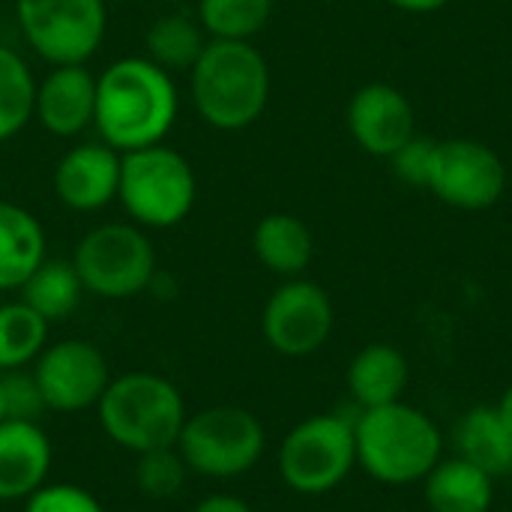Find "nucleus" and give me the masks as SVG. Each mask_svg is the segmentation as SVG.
<instances>
[{
	"label": "nucleus",
	"instance_id": "nucleus-1",
	"mask_svg": "<svg viewBox=\"0 0 512 512\" xmlns=\"http://www.w3.org/2000/svg\"><path fill=\"white\" fill-rule=\"evenodd\" d=\"M177 117V81L150 57L126 54L96 72L93 132L120 156L168 141Z\"/></svg>",
	"mask_w": 512,
	"mask_h": 512
},
{
	"label": "nucleus",
	"instance_id": "nucleus-2",
	"mask_svg": "<svg viewBox=\"0 0 512 512\" xmlns=\"http://www.w3.org/2000/svg\"><path fill=\"white\" fill-rule=\"evenodd\" d=\"M270 63L255 42L207 39L189 69L195 114L216 132H243L261 120L270 102Z\"/></svg>",
	"mask_w": 512,
	"mask_h": 512
},
{
	"label": "nucleus",
	"instance_id": "nucleus-3",
	"mask_svg": "<svg viewBox=\"0 0 512 512\" xmlns=\"http://www.w3.org/2000/svg\"><path fill=\"white\" fill-rule=\"evenodd\" d=\"M354 444L357 465L384 486H414L444 459L438 423L402 399L360 411L354 417Z\"/></svg>",
	"mask_w": 512,
	"mask_h": 512
},
{
	"label": "nucleus",
	"instance_id": "nucleus-4",
	"mask_svg": "<svg viewBox=\"0 0 512 512\" xmlns=\"http://www.w3.org/2000/svg\"><path fill=\"white\" fill-rule=\"evenodd\" d=\"M96 411L102 432L135 456L174 447L189 417L183 393L156 372H126L111 378Z\"/></svg>",
	"mask_w": 512,
	"mask_h": 512
},
{
	"label": "nucleus",
	"instance_id": "nucleus-5",
	"mask_svg": "<svg viewBox=\"0 0 512 512\" xmlns=\"http://www.w3.org/2000/svg\"><path fill=\"white\" fill-rule=\"evenodd\" d=\"M117 204L144 231L183 225L198 204V174L171 144H153L120 156Z\"/></svg>",
	"mask_w": 512,
	"mask_h": 512
},
{
	"label": "nucleus",
	"instance_id": "nucleus-6",
	"mask_svg": "<svg viewBox=\"0 0 512 512\" xmlns=\"http://www.w3.org/2000/svg\"><path fill=\"white\" fill-rule=\"evenodd\" d=\"M72 267L87 294L129 300L153 288L156 246L135 222H102L90 228L72 252Z\"/></svg>",
	"mask_w": 512,
	"mask_h": 512
},
{
	"label": "nucleus",
	"instance_id": "nucleus-7",
	"mask_svg": "<svg viewBox=\"0 0 512 512\" xmlns=\"http://www.w3.org/2000/svg\"><path fill=\"white\" fill-rule=\"evenodd\" d=\"M174 447L192 474L234 480L261 462L267 450V432L252 411L216 405L186 417Z\"/></svg>",
	"mask_w": 512,
	"mask_h": 512
},
{
	"label": "nucleus",
	"instance_id": "nucleus-8",
	"mask_svg": "<svg viewBox=\"0 0 512 512\" xmlns=\"http://www.w3.org/2000/svg\"><path fill=\"white\" fill-rule=\"evenodd\" d=\"M282 483L306 498L339 489L357 465L354 420L342 414H312L300 420L279 444Z\"/></svg>",
	"mask_w": 512,
	"mask_h": 512
},
{
	"label": "nucleus",
	"instance_id": "nucleus-9",
	"mask_svg": "<svg viewBox=\"0 0 512 512\" xmlns=\"http://www.w3.org/2000/svg\"><path fill=\"white\" fill-rule=\"evenodd\" d=\"M24 45L45 66L90 63L108 36L105 0H15Z\"/></svg>",
	"mask_w": 512,
	"mask_h": 512
},
{
	"label": "nucleus",
	"instance_id": "nucleus-10",
	"mask_svg": "<svg viewBox=\"0 0 512 512\" xmlns=\"http://www.w3.org/2000/svg\"><path fill=\"white\" fill-rule=\"evenodd\" d=\"M336 312L330 294L309 279H285L264 303L261 333L267 345L291 360L312 357L333 333Z\"/></svg>",
	"mask_w": 512,
	"mask_h": 512
},
{
	"label": "nucleus",
	"instance_id": "nucleus-11",
	"mask_svg": "<svg viewBox=\"0 0 512 512\" xmlns=\"http://www.w3.org/2000/svg\"><path fill=\"white\" fill-rule=\"evenodd\" d=\"M438 201L456 210H489L507 189L501 156L474 138H447L435 147V162L426 186Z\"/></svg>",
	"mask_w": 512,
	"mask_h": 512
},
{
	"label": "nucleus",
	"instance_id": "nucleus-12",
	"mask_svg": "<svg viewBox=\"0 0 512 512\" xmlns=\"http://www.w3.org/2000/svg\"><path fill=\"white\" fill-rule=\"evenodd\" d=\"M30 372L39 384L45 408L57 414L96 408L105 387L111 384L105 354L87 339H60L45 345Z\"/></svg>",
	"mask_w": 512,
	"mask_h": 512
},
{
	"label": "nucleus",
	"instance_id": "nucleus-13",
	"mask_svg": "<svg viewBox=\"0 0 512 512\" xmlns=\"http://www.w3.org/2000/svg\"><path fill=\"white\" fill-rule=\"evenodd\" d=\"M54 198L72 213H99L117 201L120 153L105 141H75L63 150L51 171Z\"/></svg>",
	"mask_w": 512,
	"mask_h": 512
},
{
	"label": "nucleus",
	"instance_id": "nucleus-14",
	"mask_svg": "<svg viewBox=\"0 0 512 512\" xmlns=\"http://www.w3.org/2000/svg\"><path fill=\"white\" fill-rule=\"evenodd\" d=\"M96 117V72L87 63L75 66H48L36 78L33 96V123L60 141H75L93 129Z\"/></svg>",
	"mask_w": 512,
	"mask_h": 512
},
{
	"label": "nucleus",
	"instance_id": "nucleus-15",
	"mask_svg": "<svg viewBox=\"0 0 512 512\" xmlns=\"http://www.w3.org/2000/svg\"><path fill=\"white\" fill-rule=\"evenodd\" d=\"M345 120L357 147L378 159H390L408 138L417 135L414 105L399 87L384 81L363 84L351 96Z\"/></svg>",
	"mask_w": 512,
	"mask_h": 512
},
{
	"label": "nucleus",
	"instance_id": "nucleus-16",
	"mask_svg": "<svg viewBox=\"0 0 512 512\" xmlns=\"http://www.w3.org/2000/svg\"><path fill=\"white\" fill-rule=\"evenodd\" d=\"M51 438L33 420L0 423V501H27L48 483Z\"/></svg>",
	"mask_w": 512,
	"mask_h": 512
},
{
	"label": "nucleus",
	"instance_id": "nucleus-17",
	"mask_svg": "<svg viewBox=\"0 0 512 512\" xmlns=\"http://www.w3.org/2000/svg\"><path fill=\"white\" fill-rule=\"evenodd\" d=\"M48 258V234L39 216L15 201H0V294L21 291Z\"/></svg>",
	"mask_w": 512,
	"mask_h": 512
},
{
	"label": "nucleus",
	"instance_id": "nucleus-18",
	"mask_svg": "<svg viewBox=\"0 0 512 512\" xmlns=\"http://www.w3.org/2000/svg\"><path fill=\"white\" fill-rule=\"evenodd\" d=\"M345 384L360 411L399 402L408 387V360L399 348L372 342L354 354Z\"/></svg>",
	"mask_w": 512,
	"mask_h": 512
},
{
	"label": "nucleus",
	"instance_id": "nucleus-19",
	"mask_svg": "<svg viewBox=\"0 0 512 512\" xmlns=\"http://www.w3.org/2000/svg\"><path fill=\"white\" fill-rule=\"evenodd\" d=\"M252 252L258 264L282 279H297L315 255L309 225L294 213H267L252 231Z\"/></svg>",
	"mask_w": 512,
	"mask_h": 512
},
{
	"label": "nucleus",
	"instance_id": "nucleus-20",
	"mask_svg": "<svg viewBox=\"0 0 512 512\" xmlns=\"http://www.w3.org/2000/svg\"><path fill=\"white\" fill-rule=\"evenodd\" d=\"M423 483L432 512H489L495 504V477L462 456L441 459Z\"/></svg>",
	"mask_w": 512,
	"mask_h": 512
},
{
	"label": "nucleus",
	"instance_id": "nucleus-21",
	"mask_svg": "<svg viewBox=\"0 0 512 512\" xmlns=\"http://www.w3.org/2000/svg\"><path fill=\"white\" fill-rule=\"evenodd\" d=\"M453 441H456V453L471 465L483 468L489 477L498 480L512 474V432L504 426L495 408L480 405L462 414Z\"/></svg>",
	"mask_w": 512,
	"mask_h": 512
},
{
	"label": "nucleus",
	"instance_id": "nucleus-22",
	"mask_svg": "<svg viewBox=\"0 0 512 512\" xmlns=\"http://www.w3.org/2000/svg\"><path fill=\"white\" fill-rule=\"evenodd\" d=\"M207 45V33L195 15L186 12H165L156 15L144 33V57L168 69L171 75L189 72Z\"/></svg>",
	"mask_w": 512,
	"mask_h": 512
},
{
	"label": "nucleus",
	"instance_id": "nucleus-23",
	"mask_svg": "<svg viewBox=\"0 0 512 512\" xmlns=\"http://www.w3.org/2000/svg\"><path fill=\"white\" fill-rule=\"evenodd\" d=\"M21 300L36 312L42 315L48 324L54 321H63L69 318L78 306H81V297L87 294L72 261H63V258H45L33 276L21 285Z\"/></svg>",
	"mask_w": 512,
	"mask_h": 512
},
{
	"label": "nucleus",
	"instance_id": "nucleus-24",
	"mask_svg": "<svg viewBox=\"0 0 512 512\" xmlns=\"http://www.w3.org/2000/svg\"><path fill=\"white\" fill-rule=\"evenodd\" d=\"M36 75L27 57L0 42V144L18 138L33 123Z\"/></svg>",
	"mask_w": 512,
	"mask_h": 512
},
{
	"label": "nucleus",
	"instance_id": "nucleus-25",
	"mask_svg": "<svg viewBox=\"0 0 512 512\" xmlns=\"http://www.w3.org/2000/svg\"><path fill=\"white\" fill-rule=\"evenodd\" d=\"M48 327L24 300L0 303V372L33 366L48 345Z\"/></svg>",
	"mask_w": 512,
	"mask_h": 512
},
{
	"label": "nucleus",
	"instance_id": "nucleus-26",
	"mask_svg": "<svg viewBox=\"0 0 512 512\" xmlns=\"http://www.w3.org/2000/svg\"><path fill=\"white\" fill-rule=\"evenodd\" d=\"M276 0H198L195 18L207 39H237L252 42L273 15Z\"/></svg>",
	"mask_w": 512,
	"mask_h": 512
},
{
	"label": "nucleus",
	"instance_id": "nucleus-27",
	"mask_svg": "<svg viewBox=\"0 0 512 512\" xmlns=\"http://www.w3.org/2000/svg\"><path fill=\"white\" fill-rule=\"evenodd\" d=\"M189 474L192 471L183 462V456L177 453V447L141 453L135 462V486L144 498H153V501L177 498L183 492Z\"/></svg>",
	"mask_w": 512,
	"mask_h": 512
},
{
	"label": "nucleus",
	"instance_id": "nucleus-28",
	"mask_svg": "<svg viewBox=\"0 0 512 512\" xmlns=\"http://www.w3.org/2000/svg\"><path fill=\"white\" fill-rule=\"evenodd\" d=\"M0 384H3V399H6V420H33V423H39V417L48 408H45V399L39 393V384H36L33 372H24V369L0 372Z\"/></svg>",
	"mask_w": 512,
	"mask_h": 512
},
{
	"label": "nucleus",
	"instance_id": "nucleus-29",
	"mask_svg": "<svg viewBox=\"0 0 512 512\" xmlns=\"http://www.w3.org/2000/svg\"><path fill=\"white\" fill-rule=\"evenodd\" d=\"M24 512H105V507L75 483H45L24 501Z\"/></svg>",
	"mask_w": 512,
	"mask_h": 512
},
{
	"label": "nucleus",
	"instance_id": "nucleus-30",
	"mask_svg": "<svg viewBox=\"0 0 512 512\" xmlns=\"http://www.w3.org/2000/svg\"><path fill=\"white\" fill-rule=\"evenodd\" d=\"M435 147L438 141L435 138H426V135H414L408 138L393 156H390V165H393V174L408 183V186H429V174H432V162H435Z\"/></svg>",
	"mask_w": 512,
	"mask_h": 512
},
{
	"label": "nucleus",
	"instance_id": "nucleus-31",
	"mask_svg": "<svg viewBox=\"0 0 512 512\" xmlns=\"http://www.w3.org/2000/svg\"><path fill=\"white\" fill-rule=\"evenodd\" d=\"M192 512H255L243 498L237 495H207L204 501H198Z\"/></svg>",
	"mask_w": 512,
	"mask_h": 512
},
{
	"label": "nucleus",
	"instance_id": "nucleus-32",
	"mask_svg": "<svg viewBox=\"0 0 512 512\" xmlns=\"http://www.w3.org/2000/svg\"><path fill=\"white\" fill-rule=\"evenodd\" d=\"M390 6L402 9V12H411V15H426V12H438L444 9L450 0H387Z\"/></svg>",
	"mask_w": 512,
	"mask_h": 512
},
{
	"label": "nucleus",
	"instance_id": "nucleus-33",
	"mask_svg": "<svg viewBox=\"0 0 512 512\" xmlns=\"http://www.w3.org/2000/svg\"><path fill=\"white\" fill-rule=\"evenodd\" d=\"M495 411H498V417L504 420V426L512 432V384L504 390V396L498 399V405H495Z\"/></svg>",
	"mask_w": 512,
	"mask_h": 512
},
{
	"label": "nucleus",
	"instance_id": "nucleus-34",
	"mask_svg": "<svg viewBox=\"0 0 512 512\" xmlns=\"http://www.w3.org/2000/svg\"><path fill=\"white\" fill-rule=\"evenodd\" d=\"M6 420V399H3V384H0V423Z\"/></svg>",
	"mask_w": 512,
	"mask_h": 512
}]
</instances>
